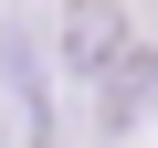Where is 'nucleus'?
Masks as SVG:
<instances>
[{
    "label": "nucleus",
    "mask_w": 158,
    "mask_h": 148,
    "mask_svg": "<svg viewBox=\"0 0 158 148\" xmlns=\"http://www.w3.org/2000/svg\"><path fill=\"white\" fill-rule=\"evenodd\" d=\"M127 0H63V21H53V63L74 74V85H95V74L127 53Z\"/></svg>",
    "instance_id": "obj_1"
},
{
    "label": "nucleus",
    "mask_w": 158,
    "mask_h": 148,
    "mask_svg": "<svg viewBox=\"0 0 158 148\" xmlns=\"http://www.w3.org/2000/svg\"><path fill=\"white\" fill-rule=\"evenodd\" d=\"M85 95H95V148H127V127H137V116H148V95H158V53H148V42H127Z\"/></svg>",
    "instance_id": "obj_2"
}]
</instances>
